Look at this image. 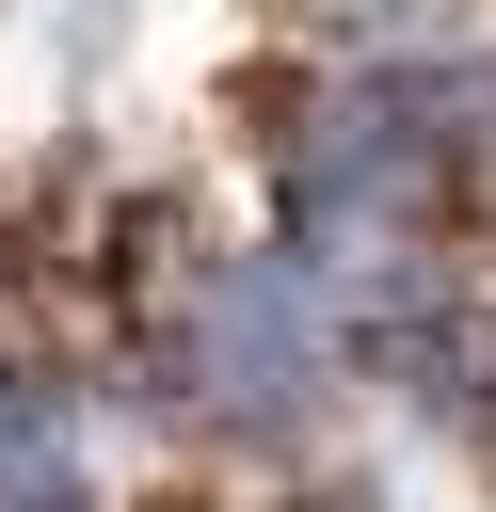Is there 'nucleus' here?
<instances>
[{"instance_id": "obj_1", "label": "nucleus", "mask_w": 496, "mask_h": 512, "mask_svg": "<svg viewBox=\"0 0 496 512\" xmlns=\"http://www.w3.org/2000/svg\"><path fill=\"white\" fill-rule=\"evenodd\" d=\"M128 384H144L160 416L224 432V448H304V432L336 416L352 352H336L320 288H304L272 240H240V256H192V272L144 304V336H128Z\"/></svg>"}]
</instances>
